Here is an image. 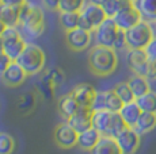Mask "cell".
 <instances>
[{
    "mask_svg": "<svg viewBox=\"0 0 156 154\" xmlns=\"http://www.w3.org/2000/svg\"><path fill=\"white\" fill-rule=\"evenodd\" d=\"M11 62L12 61L10 60V57H8L7 54H4L3 52H0V77H2V75L5 72V69L11 65Z\"/></svg>",
    "mask_w": 156,
    "mask_h": 154,
    "instance_id": "e575fe53",
    "label": "cell"
},
{
    "mask_svg": "<svg viewBox=\"0 0 156 154\" xmlns=\"http://www.w3.org/2000/svg\"><path fill=\"white\" fill-rule=\"evenodd\" d=\"M77 138L79 132L68 122L57 124L53 131V139L61 149H72L73 146H77Z\"/></svg>",
    "mask_w": 156,
    "mask_h": 154,
    "instance_id": "30bf717a",
    "label": "cell"
},
{
    "mask_svg": "<svg viewBox=\"0 0 156 154\" xmlns=\"http://www.w3.org/2000/svg\"><path fill=\"white\" fill-rule=\"evenodd\" d=\"M92 31L76 27L73 30L65 31V43L73 52H83L91 45Z\"/></svg>",
    "mask_w": 156,
    "mask_h": 154,
    "instance_id": "8fae6325",
    "label": "cell"
},
{
    "mask_svg": "<svg viewBox=\"0 0 156 154\" xmlns=\"http://www.w3.org/2000/svg\"><path fill=\"white\" fill-rule=\"evenodd\" d=\"M79 19H80V12H60L58 16L60 26L65 31L76 28L79 26Z\"/></svg>",
    "mask_w": 156,
    "mask_h": 154,
    "instance_id": "4316f807",
    "label": "cell"
},
{
    "mask_svg": "<svg viewBox=\"0 0 156 154\" xmlns=\"http://www.w3.org/2000/svg\"><path fill=\"white\" fill-rule=\"evenodd\" d=\"M106 18V12L102 8V5H97L94 3H86V5L80 11V19L77 27L94 31Z\"/></svg>",
    "mask_w": 156,
    "mask_h": 154,
    "instance_id": "52a82bcc",
    "label": "cell"
},
{
    "mask_svg": "<svg viewBox=\"0 0 156 154\" xmlns=\"http://www.w3.org/2000/svg\"><path fill=\"white\" fill-rule=\"evenodd\" d=\"M92 114H94V109L91 107H79V109L72 115L67 122L80 134V132L88 130L90 127H92L91 124Z\"/></svg>",
    "mask_w": 156,
    "mask_h": 154,
    "instance_id": "e0dca14e",
    "label": "cell"
},
{
    "mask_svg": "<svg viewBox=\"0 0 156 154\" xmlns=\"http://www.w3.org/2000/svg\"><path fill=\"white\" fill-rule=\"evenodd\" d=\"M19 14L20 7L0 3V19L7 27H16L19 25Z\"/></svg>",
    "mask_w": 156,
    "mask_h": 154,
    "instance_id": "44dd1931",
    "label": "cell"
},
{
    "mask_svg": "<svg viewBox=\"0 0 156 154\" xmlns=\"http://www.w3.org/2000/svg\"><path fill=\"white\" fill-rule=\"evenodd\" d=\"M79 103L76 102L72 93H65L64 96H61L57 102V109H58V114L64 118L65 120H68L75 112L79 109Z\"/></svg>",
    "mask_w": 156,
    "mask_h": 154,
    "instance_id": "d6986e66",
    "label": "cell"
},
{
    "mask_svg": "<svg viewBox=\"0 0 156 154\" xmlns=\"http://www.w3.org/2000/svg\"><path fill=\"white\" fill-rule=\"evenodd\" d=\"M156 127V114L152 112H143L140 115L137 123L134 124L133 129L139 132L140 135H145L148 132H151Z\"/></svg>",
    "mask_w": 156,
    "mask_h": 154,
    "instance_id": "cb8c5ba5",
    "label": "cell"
},
{
    "mask_svg": "<svg viewBox=\"0 0 156 154\" xmlns=\"http://www.w3.org/2000/svg\"><path fill=\"white\" fill-rule=\"evenodd\" d=\"M90 153L91 154H124L115 138L105 137V135H102L101 141L98 142V145Z\"/></svg>",
    "mask_w": 156,
    "mask_h": 154,
    "instance_id": "ffe728a7",
    "label": "cell"
},
{
    "mask_svg": "<svg viewBox=\"0 0 156 154\" xmlns=\"http://www.w3.org/2000/svg\"><path fill=\"white\" fill-rule=\"evenodd\" d=\"M115 139L124 154H134L139 150L140 143H141V135L133 127L124 129L115 137Z\"/></svg>",
    "mask_w": 156,
    "mask_h": 154,
    "instance_id": "4fadbf2b",
    "label": "cell"
},
{
    "mask_svg": "<svg viewBox=\"0 0 156 154\" xmlns=\"http://www.w3.org/2000/svg\"><path fill=\"white\" fill-rule=\"evenodd\" d=\"M124 105L122 100L118 97L114 89L107 91H98L97 97H95L94 103H92V109L98 111V109H106V111L112 112H119Z\"/></svg>",
    "mask_w": 156,
    "mask_h": 154,
    "instance_id": "9c48e42d",
    "label": "cell"
},
{
    "mask_svg": "<svg viewBox=\"0 0 156 154\" xmlns=\"http://www.w3.org/2000/svg\"><path fill=\"white\" fill-rule=\"evenodd\" d=\"M15 150V141L7 132H0V154H12Z\"/></svg>",
    "mask_w": 156,
    "mask_h": 154,
    "instance_id": "4dcf8cb0",
    "label": "cell"
},
{
    "mask_svg": "<svg viewBox=\"0 0 156 154\" xmlns=\"http://www.w3.org/2000/svg\"><path fill=\"white\" fill-rule=\"evenodd\" d=\"M113 19L115 20V23L119 27V30L126 31L129 28L133 27V26H136L137 23L141 22L143 16H141V14H140V11L136 8L134 3H130V4L125 5Z\"/></svg>",
    "mask_w": 156,
    "mask_h": 154,
    "instance_id": "7c38bea8",
    "label": "cell"
},
{
    "mask_svg": "<svg viewBox=\"0 0 156 154\" xmlns=\"http://www.w3.org/2000/svg\"><path fill=\"white\" fill-rule=\"evenodd\" d=\"M95 34V43L101 46L113 47L119 32V27L117 26L113 18H106L103 22L92 31Z\"/></svg>",
    "mask_w": 156,
    "mask_h": 154,
    "instance_id": "ba28073f",
    "label": "cell"
},
{
    "mask_svg": "<svg viewBox=\"0 0 156 154\" xmlns=\"http://www.w3.org/2000/svg\"><path fill=\"white\" fill-rule=\"evenodd\" d=\"M87 62L90 70L95 76L107 77L115 72L118 66V57L113 47L95 45L90 50Z\"/></svg>",
    "mask_w": 156,
    "mask_h": 154,
    "instance_id": "6da1fadb",
    "label": "cell"
},
{
    "mask_svg": "<svg viewBox=\"0 0 156 154\" xmlns=\"http://www.w3.org/2000/svg\"><path fill=\"white\" fill-rule=\"evenodd\" d=\"M136 103L139 104V107L141 108L143 112L156 114V92H154V91H149L143 96L137 97Z\"/></svg>",
    "mask_w": 156,
    "mask_h": 154,
    "instance_id": "484cf974",
    "label": "cell"
},
{
    "mask_svg": "<svg viewBox=\"0 0 156 154\" xmlns=\"http://www.w3.org/2000/svg\"><path fill=\"white\" fill-rule=\"evenodd\" d=\"M114 91H115V93L118 95V97L122 100L124 104L125 103H132L136 100V96L132 92L128 81H122V82H119V84H117L115 87H114Z\"/></svg>",
    "mask_w": 156,
    "mask_h": 154,
    "instance_id": "f1b7e54d",
    "label": "cell"
},
{
    "mask_svg": "<svg viewBox=\"0 0 156 154\" xmlns=\"http://www.w3.org/2000/svg\"><path fill=\"white\" fill-rule=\"evenodd\" d=\"M102 134L98 131L94 127H90L88 130L80 132L79 138H77V146L82 150H86V152H91L95 146L98 145V142L101 141Z\"/></svg>",
    "mask_w": 156,
    "mask_h": 154,
    "instance_id": "ac0fdd59",
    "label": "cell"
},
{
    "mask_svg": "<svg viewBox=\"0 0 156 154\" xmlns=\"http://www.w3.org/2000/svg\"><path fill=\"white\" fill-rule=\"evenodd\" d=\"M128 84H129V87H130L133 95L136 96V99L151 91V87H149V80L147 79V77L140 76V75H134L133 73V76L129 77Z\"/></svg>",
    "mask_w": 156,
    "mask_h": 154,
    "instance_id": "603a6c76",
    "label": "cell"
},
{
    "mask_svg": "<svg viewBox=\"0 0 156 154\" xmlns=\"http://www.w3.org/2000/svg\"><path fill=\"white\" fill-rule=\"evenodd\" d=\"M71 93L79 103L80 107H92V103L97 97L98 91L88 82H80V84L75 85Z\"/></svg>",
    "mask_w": 156,
    "mask_h": 154,
    "instance_id": "2e32d148",
    "label": "cell"
},
{
    "mask_svg": "<svg viewBox=\"0 0 156 154\" xmlns=\"http://www.w3.org/2000/svg\"><path fill=\"white\" fill-rule=\"evenodd\" d=\"M114 50H121V49H128V45H126V37H125V31L124 30H119L118 35H117V39L114 42V46H113Z\"/></svg>",
    "mask_w": 156,
    "mask_h": 154,
    "instance_id": "d6a6232c",
    "label": "cell"
},
{
    "mask_svg": "<svg viewBox=\"0 0 156 154\" xmlns=\"http://www.w3.org/2000/svg\"><path fill=\"white\" fill-rule=\"evenodd\" d=\"M2 3L8 5H15V7H22L26 3V0H2Z\"/></svg>",
    "mask_w": 156,
    "mask_h": 154,
    "instance_id": "74e56055",
    "label": "cell"
},
{
    "mask_svg": "<svg viewBox=\"0 0 156 154\" xmlns=\"http://www.w3.org/2000/svg\"><path fill=\"white\" fill-rule=\"evenodd\" d=\"M106 2L107 0H90V3H94V4H97V5H103Z\"/></svg>",
    "mask_w": 156,
    "mask_h": 154,
    "instance_id": "f35d334b",
    "label": "cell"
},
{
    "mask_svg": "<svg viewBox=\"0 0 156 154\" xmlns=\"http://www.w3.org/2000/svg\"><path fill=\"white\" fill-rule=\"evenodd\" d=\"M134 5L141 14L143 20L156 23V0H136Z\"/></svg>",
    "mask_w": 156,
    "mask_h": 154,
    "instance_id": "d4e9b609",
    "label": "cell"
},
{
    "mask_svg": "<svg viewBox=\"0 0 156 154\" xmlns=\"http://www.w3.org/2000/svg\"><path fill=\"white\" fill-rule=\"evenodd\" d=\"M27 77H29V75L26 73V70L23 69L16 61H12L0 79H2L4 85H7V87H10V88H16V87H20V85L26 81Z\"/></svg>",
    "mask_w": 156,
    "mask_h": 154,
    "instance_id": "5bb4252c",
    "label": "cell"
},
{
    "mask_svg": "<svg viewBox=\"0 0 156 154\" xmlns=\"http://www.w3.org/2000/svg\"><path fill=\"white\" fill-rule=\"evenodd\" d=\"M0 52H2V38H0Z\"/></svg>",
    "mask_w": 156,
    "mask_h": 154,
    "instance_id": "60d3db41",
    "label": "cell"
},
{
    "mask_svg": "<svg viewBox=\"0 0 156 154\" xmlns=\"http://www.w3.org/2000/svg\"><path fill=\"white\" fill-rule=\"evenodd\" d=\"M145 77L149 80V81H155L156 80V60H149L148 61Z\"/></svg>",
    "mask_w": 156,
    "mask_h": 154,
    "instance_id": "836d02e7",
    "label": "cell"
},
{
    "mask_svg": "<svg viewBox=\"0 0 156 154\" xmlns=\"http://www.w3.org/2000/svg\"><path fill=\"white\" fill-rule=\"evenodd\" d=\"M18 28L23 38H27V39L40 38L45 30V15L42 8L25 3L20 7Z\"/></svg>",
    "mask_w": 156,
    "mask_h": 154,
    "instance_id": "7a4b0ae2",
    "label": "cell"
},
{
    "mask_svg": "<svg viewBox=\"0 0 156 154\" xmlns=\"http://www.w3.org/2000/svg\"><path fill=\"white\" fill-rule=\"evenodd\" d=\"M128 2H132V3H134V2H136V0H128Z\"/></svg>",
    "mask_w": 156,
    "mask_h": 154,
    "instance_id": "b9f144b4",
    "label": "cell"
},
{
    "mask_svg": "<svg viewBox=\"0 0 156 154\" xmlns=\"http://www.w3.org/2000/svg\"><path fill=\"white\" fill-rule=\"evenodd\" d=\"M141 114L143 111L139 107V104L136 103V100L132 103H125L122 105L121 111H119V115H121V118L124 119V122L126 123L128 127H134V124L137 123Z\"/></svg>",
    "mask_w": 156,
    "mask_h": 154,
    "instance_id": "7402d4cb",
    "label": "cell"
},
{
    "mask_svg": "<svg viewBox=\"0 0 156 154\" xmlns=\"http://www.w3.org/2000/svg\"><path fill=\"white\" fill-rule=\"evenodd\" d=\"M148 55H147L145 50L140 49H129L126 54V64L129 69L134 73V75H140L145 77L147 66H148Z\"/></svg>",
    "mask_w": 156,
    "mask_h": 154,
    "instance_id": "9a60e30c",
    "label": "cell"
},
{
    "mask_svg": "<svg viewBox=\"0 0 156 154\" xmlns=\"http://www.w3.org/2000/svg\"><path fill=\"white\" fill-rule=\"evenodd\" d=\"M5 28H7V26H5L4 23H3V20H2V19H0V37H2V34L4 32Z\"/></svg>",
    "mask_w": 156,
    "mask_h": 154,
    "instance_id": "ab89813d",
    "label": "cell"
},
{
    "mask_svg": "<svg viewBox=\"0 0 156 154\" xmlns=\"http://www.w3.org/2000/svg\"><path fill=\"white\" fill-rule=\"evenodd\" d=\"M91 124L105 137L115 138L124 129H126V123L121 118L119 112H112L106 109H98L92 114Z\"/></svg>",
    "mask_w": 156,
    "mask_h": 154,
    "instance_id": "3957f363",
    "label": "cell"
},
{
    "mask_svg": "<svg viewBox=\"0 0 156 154\" xmlns=\"http://www.w3.org/2000/svg\"><path fill=\"white\" fill-rule=\"evenodd\" d=\"M60 2H61V0H42L45 7L49 8V10H52V11H58Z\"/></svg>",
    "mask_w": 156,
    "mask_h": 154,
    "instance_id": "8d00e7d4",
    "label": "cell"
},
{
    "mask_svg": "<svg viewBox=\"0 0 156 154\" xmlns=\"http://www.w3.org/2000/svg\"><path fill=\"white\" fill-rule=\"evenodd\" d=\"M16 62L26 70L29 76H34L44 70L46 64V54L42 47L34 43H27Z\"/></svg>",
    "mask_w": 156,
    "mask_h": 154,
    "instance_id": "277c9868",
    "label": "cell"
},
{
    "mask_svg": "<svg viewBox=\"0 0 156 154\" xmlns=\"http://www.w3.org/2000/svg\"><path fill=\"white\" fill-rule=\"evenodd\" d=\"M86 5V0H61L58 12H80Z\"/></svg>",
    "mask_w": 156,
    "mask_h": 154,
    "instance_id": "f546056e",
    "label": "cell"
},
{
    "mask_svg": "<svg viewBox=\"0 0 156 154\" xmlns=\"http://www.w3.org/2000/svg\"><path fill=\"white\" fill-rule=\"evenodd\" d=\"M144 50H145V53H147V55H148L149 60H156V35Z\"/></svg>",
    "mask_w": 156,
    "mask_h": 154,
    "instance_id": "d590c367",
    "label": "cell"
},
{
    "mask_svg": "<svg viewBox=\"0 0 156 154\" xmlns=\"http://www.w3.org/2000/svg\"><path fill=\"white\" fill-rule=\"evenodd\" d=\"M0 3H2V0H0Z\"/></svg>",
    "mask_w": 156,
    "mask_h": 154,
    "instance_id": "7bdbcfd3",
    "label": "cell"
},
{
    "mask_svg": "<svg viewBox=\"0 0 156 154\" xmlns=\"http://www.w3.org/2000/svg\"><path fill=\"white\" fill-rule=\"evenodd\" d=\"M35 103H37V99H35L34 93L33 92L25 93L19 99V102H18V109H20V111H23V112H29L34 108Z\"/></svg>",
    "mask_w": 156,
    "mask_h": 154,
    "instance_id": "1f68e13d",
    "label": "cell"
},
{
    "mask_svg": "<svg viewBox=\"0 0 156 154\" xmlns=\"http://www.w3.org/2000/svg\"><path fill=\"white\" fill-rule=\"evenodd\" d=\"M0 38H2V52L7 54L11 61H16L27 45L18 26L16 27H7Z\"/></svg>",
    "mask_w": 156,
    "mask_h": 154,
    "instance_id": "8992f818",
    "label": "cell"
},
{
    "mask_svg": "<svg viewBox=\"0 0 156 154\" xmlns=\"http://www.w3.org/2000/svg\"><path fill=\"white\" fill-rule=\"evenodd\" d=\"M125 37H126L128 49L144 50L149 45V42L154 39L155 31L152 28L151 23L147 22V20H141L136 26L125 31Z\"/></svg>",
    "mask_w": 156,
    "mask_h": 154,
    "instance_id": "5b68a950",
    "label": "cell"
},
{
    "mask_svg": "<svg viewBox=\"0 0 156 154\" xmlns=\"http://www.w3.org/2000/svg\"><path fill=\"white\" fill-rule=\"evenodd\" d=\"M130 3L132 2H128V0H107V2L102 5V8L105 10L107 18H114L125 5L130 4Z\"/></svg>",
    "mask_w": 156,
    "mask_h": 154,
    "instance_id": "83f0119b",
    "label": "cell"
}]
</instances>
